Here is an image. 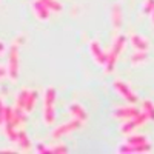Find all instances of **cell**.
I'll use <instances>...</instances> for the list:
<instances>
[{
    "label": "cell",
    "mask_w": 154,
    "mask_h": 154,
    "mask_svg": "<svg viewBox=\"0 0 154 154\" xmlns=\"http://www.w3.org/2000/svg\"><path fill=\"white\" fill-rule=\"evenodd\" d=\"M56 89L49 86L45 93L43 99V122L46 125H53L56 120Z\"/></svg>",
    "instance_id": "cell-1"
},
{
    "label": "cell",
    "mask_w": 154,
    "mask_h": 154,
    "mask_svg": "<svg viewBox=\"0 0 154 154\" xmlns=\"http://www.w3.org/2000/svg\"><path fill=\"white\" fill-rule=\"evenodd\" d=\"M125 42H126V37L125 35H117L116 37V40L109 49V53H108V59H106V65H105V71L109 74L112 72L114 66H116V62H117L120 53H122V49L125 46Z\"/></svg>",
    "instance_id": "cell-2"
},
{
    "label": "cell",
    "mask_w": 154,
    "mask_h": 154,
    "mask_svg": "<svg viewBox=\"0 0 154 154\" xmlns=\"http://www.w3.org/2000/svg\"><path fill=\"white\" fill-rule=\"evenodd\" d=\"M19 43L14 42L9 46V53H8V77L16 82L19 77Z\"/></svg>",
    "instance_id": "cell-3"
},
{
    "label": "cell",
    "mask_w": 154,
    "mask_h": 154,
    "mask_svg": "<svg viewBox=\"0 0 154 154\" xmlns=\"http://www.w3.org/2000/svg\"><path fill=\"white\" fill-rule=\"evenodd\" d=\"M82 123H83V122L79 120V119H74V120H71V122H68V123H63V125L57 126L56 130L51 133V137H53V139H60V137H63V136H66V134L75 131V130H79V128L82 126Z\"/></svg>",
    "instance_id": "cell-4"
},
{
    "label": "cell",
    "mask_w": 154,
    "mask_h": 154,
    "mask_svg": "<svg viewBox=\"0 0 154 154\" xmlns=\"http://www.w3.org/2000/svg\"><path fill=\"white\" fill-rule=\"evenodd\" d=\"M112 86H114V89L117 91L128 103H131V105H134V103H137V96L131 91V88H130V85L128 83H125V82H122V80H116L114 83H112Z\"/></svg>",
    "instance_id": "cell-5"
},
{
    "label": "cell",
    "mask_w": 154,
    "mask_h": 154,
    "mask_svg": "<svg viewBox=\"0 0 154 154\" xmlns=\"http://www.w3.org/2000/svg\"><path fill=\"white\" fill-rule=\"evenodd\" d=\"M146 120H148L146 112H145V111H140L137 116H134V117H131V119H128V122L122 125V133H123V134H130L131 131L136 130L137 126L143 125Z\"/></svg>",
    "instance_id": "cell-6"
},
{
    "label": "cell",
    "mask_w": 154,
    "mask_h": 154,
    "mask_svg": "<svg viewBox=\"0 0 154 154\" xmlns=\"http://www.w3.org/2000/svg\"><path fill=\"white\" fill-rule=\"evenodd\" d=\"M89 51H91L93 59L99 63V65H102V66H105V65H106L108 54L105 53L103 49H102V46H100V43H99L97 40H93L91 43H89Z\"/></svg>",
    "instance_id": "cell-7"
},
{
    "label": "cell",
    "mask_w": 154,
    "mask_h": 154,
    "mask_svg": "<svg viewBox=\"0 0 154 154\" xmlns=\"http://www.w3.org/2000/svg\"><path fill=\"white\" fill-rule=\"evenodd\" d=\"M116 151L122 152V154H126V152H149V151H151V145H149L148 142H146V143H140V145L125 143V145H120Z\"/></svg>",
    "instance_id": "cell-8"
},
{
    "label": "cell",
    "mask_w": 154,
    "mask_h": 154,
    "mask_svg": "<svg viewBox=\"0 0 154 154\" xmlns=\"http://www.w3.org/2000/svg\"><path fill=\"white\" fill-rule=\"evenodd\" d=\"M32 11L38 20H48L49 19V9L42 3V0H35V2H32Z\"/></svg>",
    "instance_id": "cell-9"
},
{
    "label": "cell",
    "mask_w": 154,
    "mask_h": 154,
    "mask_svg": "<svg viewBox=\"0 0 154 154\" xmlns=\"http://www.w3.org/2000/svg\"><path fill=\"white\" fill-rule=\"evenodd\" d=\"M140 111L137 109V108H134V106H125V108H119V109H116L114 112H112V116L116 119H131V117H134V116H137Z\"/></svg>",
    "instance_id": "cell-10"
},
{
    "label": "cell",
    "mask_w": 154,
    "mask_h": 154,
    "mask_svg": "<svg viewBox=\"0 0 154 154\" xmlns=\"http://www.w3.org/2000/svg\"><path fill=\"white\" fill-rule=\"evenodd\" d=\"M130 42L137 51H148V48H149V42L143 35H139V34H131Z\"/></svg>",
    "instance_id": "cell-11"
},
{
    "label": "cell",
    "mask_w": 154,
    "mask_h": 154,
    "mask_svg": "<svg viewBox=\"0 0 154 154\" xmlns=\"http://www.w3.org/2000/svg\"><path fill=\"white\" fill-rule=\"evenodd\" d=\"M111 22H112V26L116 29H119L122 26V9L119 5H114L112 6V12H111Z\"/></svg>",
    "instance_id": "cell-12"
},
{
    "label": "cell",
    "mask_w": 154,
    "mask_h": 154,
    "mask_svg": "<svg viewBox=\"0 0 154 154\" xmlns=\"http://www.w3.org/2000/svg\"><path fill=\"white\" fill-rule=\"evenodd\" d=\"M69 111H71V114L74 116L75 119H79V120H82V122H85L86 117H88V114H86L85 108L80 106L79 103H72V105L69 106Z\"/></svg>",
    "instance_id": "cell-13"
},
{
    "label": "cell",
    "mask_w": 154,
    "mask_h": 154,
    "mask_svg": "<svg viewBox=\"0 0 154 154\" xmlns=\"http://www.w3.org/2000/svg\"><path fill=\"white\" fill-rule=\"evenodd\" d=\"M16 143L22 149H28L31 146V142H29V139H28V136H26L25 131H17V142Z\"/></svg>",
    "instance_id": "cell-14"
},
{
    "label": "cell",
    "mask_w": 154,
    "mask_h": 154,
    "mask_svg": "<svg viewBox=\"0 0 154 154\" xmlns=\"http://www.w3.org/2000/svg\"><path fill=\"white\" fill-rule=\"evenodd\" d=\"M35 102H37V91H29L26 97V103H25V111L31 112L35 106Z\"/></svg>",
    "instance_id": "cell-15"
},
{
    "label": "cell",
    "mask_w": 154,
    "mask_h": 154,
    "mask_svg": "<svg viewBox=\"0 0 154 154\" xmlns=\"http://www.w3.org/2000/svg\"><path fill=\"white\" fill-rule=\"evenodd\" d=\"M146 59H148V53H146V51H137L136 54L131 56V63H133V65H140V63L146 62Z\"/></svg>",
    "instance_id": "cell-16"
},
{
    "label": "cell",
    "mask_w": 154,
    "mask_h": 154,
    "mask_svg": "<svg viewBox=\"0 0 154 154\" xmlns=\"http://www.w3.org/2000/svg\"><path fill=\"white\" fill-rule=\"evenodd\" d=\"M142 111L146 112L149 120H154V103L151 100H145L143 102V103H142Z\"/></svg>",
    "instance_id": "cell-17"
},
{
    "label": "cell",
    "mask_w": 154,
    "mask_h": 154,
    "mask_svg": "<svg viewBox=\"0 0 154 154\" xmlns=\"http://www.w3.org/2000/svg\"><path fill=\"white\" fill-rule=\"evenodd\" d=\"M42 3L49 9V11H56V12H60L63 9V6L57 2V0H42Z\"/></svg>",
    "instance_id": "cell-18"
},
{
    "label": "cell",
    "mask_w": 154,
    "mask_h": 154,
    "mask_svg": "<svg viewBox=\"0 0 154 154\" xmlns=\"http://www.w3.org/2000/svg\"><path fill=\"white\" fill-rule=\"evenodd\" d=\"M29 89H22V91L17 94V100H16V106L23 108L25 109V103H26V97H28Z\"/></svg>",
    "instance_id": "cell-19"
},
{
    "label": "cell",
    "mask_w": 154,
    "mask_h": 154,
    "mask_svg": "<svg viewBox=\"0 0 154 154\" xmlns=\"http://www.w3.org/2000/svg\"><path fill=\"white\" fill-rule=\"evenodd\" d=\"M146 142H148L146 137L140 136V134H134V136L126 139V143H130V145H140V143H146Z\"/></svg>",
    "instance_id": "cell-20"
},
{
    "label": "cell",
    "mask_w": 154,
    "mask_h": 154,
    "mask_svg": "<svg viewBox=\"0 0 154 154\" xmlns=\"http://www.w3.org/2000/svg\"><path fill=\"white\" fill-rule=\"evenodd\" d=\"M152 8H154V0H145V2H143V6H142L143 14H151Z\"/></svg>",
    "instance_id": "cell-21"
},
{
    "label": "cell",
    "mask_w": 154,
    "mask_h": 154,
    "mask_svg": "<svg viewBox=\"0 0 154 154\" xmlns=\"http://www.w3.org/2000/svg\"><path fill=\"white\" fill-rule=\"evenodd\" d=\"M51 152H56V154H65V152H68V148H66V146H63V145H60V146H53V148H51Z\"/></svg>",
    "instance_id": "cell-22"
},
{
    "label": "cell",
    "mask_w": 154,
    "mask_h": 154,
    "mask_svg": "<svg viewBox=\"0 0 154 154\" xmlns=\"http://www.w3.org/2000/svg\"><path fill=\"white\" fill-rule=\"evenodd\" d=\"M35 151L37 152H51V148H48V146H45L42 143H37L35 145Z\"/></svg>",
    "instance_id": "cell-23"
},
{
    "label": "cell",
    "mask_w": 154,
    "mask_h": 154,
    "mask_svg": "<svg viewBox=\"0 0 154 154\" xmlns=\"http://www.w3.org/2000/svg\"><path fill=\"white\" fill-rule=\"evenodd\" d=\"M6 75H8V69L3 68V66H0V79H5Z\"/></svg>",
    "instance_id": "cell-24"
},
{
    "label": "cell",
    "mask_w": 154,
    "mask_h": 154,
    "mask_svg": "<svg viewBox=\"0 0 154 154\" xmlns=\"http://www.w3.org/2000/svg\"><path fill=\"white\" fill-rule=\"evenodd\" d=\"M3 103H2V100H0V125L3 123Z\"/></svg>",
    "instance_id": "cell-25"
},
{
    "label": "cell",
    "mask_w": 154,
    "mask_h": 154,
    "mask_svg": "<svg viewBox=\"0 0 154 154\" xmlns=\"http://www.w3.org/2000/svg\"><path fill=\"white\" fill-rule=\"evenodd\" d=\"M5 49H6V48H5V45H3L2 42H0V54H3V53H5Z\"/></svg>",
    "instance_id": "cell-26"
},
{
    "label": "cell",
    "mask_w": 154,
    "mask_h": 154,
    "mask_svg": "<svg viewBox=\"0 0 154 154\" xmlns=\"http://www.w3.org/2000/svg\"><path fill=\"white\" fill-rule=\"evenodd\" d=\"M151 19H152V25H154V8H152V11H151Z\"/></svg>",
    "instance_id": "cell-27"
}]
</instances>
